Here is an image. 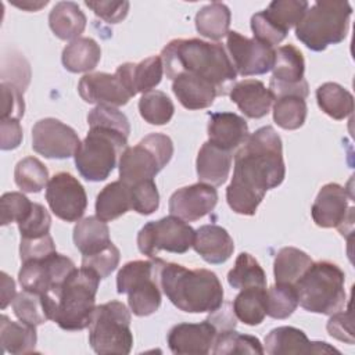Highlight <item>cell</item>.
I'll list each match as a JSON object with an SVG mask.
<instances>
[{
	"instance_id": "obj_3",
	"label": "cell",
	"mask_w": 355,
	"mask_h": 355,
	"mask_svg": "<svg viewBox=\"0 0 355 355\" xmlns=\"http://www.w3.org/2000/svg\"><path fill=\"white\" fill-rule=\"evenodd\" d=\"M158 280L162 293L183 312L211 313L223 304V287L208 269H187L161 261Z\"/></svg>"
},
{
	"instance_id": "obj_54",
	"label": "cell",
	"mask_w": 355,
	"mask_h": 355,
	"mask_svg": "<svg viewBox=\"0 0 355 355\" xmlns=\"http://www.w3.org/2000/svg\"><path fill=\"white\" fill-rule=\"evenodd\" d=\"M93 12L108 24H118L126 18L129 1H85Z\"/></svg>"
},
{
	"instance_id": "obj_19",
	"label": "cell",
	"mask_w": 355,
	"mask_h": 355,
	"mask_svg": "<svg viewBox=\"0 0 355 355\" xmlns=\"http://www.w3.org/2000/svg\"><path fill=\"white\" fill-rule=\"evenodd\" d=\"M218 202V191L207 183H196L176 190L169 198V212L184 222H194L208 215Z\"/></svg>"
},
{
	"instance_id": "obj_34",
	"label": "cell",
	"mask_w": 355,
	"mask_h": 355,
	"mask_svg": "<svg viewBox=\"0 0 355 355\" xmlns=\"http://www.w3.org/2000/svg\"><path fill=\"white\" fill-rule=\"evenodd\" d=\"M311 257L295 247H283L275 257L273 273L276 283L294 286L312 265Z\"/></svg>"
},
{
	"instance_id": "obj_10",
	"label": "cell",
	"mask_w": 355,
	"mask_h": 355,
	"mask_svg": "<svg viewBox=\"0 0 355 355\" xmlns=\"http://www.w3.org/2000/svg\"><path fill=\"white\" fill-rule=\"evenodd\" d=\"M173 143L162 133H150L136 146L126 147L119 158V178L132 186L153 179L172 158Z\"/></svg>"
},
{
	"instance_id": "obj_48",
	"label": "cell",
	"mask_w": 355,
	"mask_h": 355,
	"mask_svg": "<svg viewBox=\"0 0 355 355\" xmlns=\"http://www.w3.org/2000/svg\"><path fill=\"white\" fill-rule=\"evenodd\" d=\"M51 226V218L49 211L37 202L32 204V209L28 216L18 223L21 239H35L49 234Z\"/></svg>"
},
{
	"instance_id": "obj_8",
	"label": "cell",
	"mask_w": 355,
	"mask_h": 355,
	"mask_svg": "<svg viewBox=\"0 0 355 355\" xmlns=\"http://www.w3.org/2000/svg\"><path fill=\"white\" fill-rule=\"evenodd\" d=\"M162 259L130 261L116 275V291L128 294V304L136 316H148L161 305V287L158 280Z\"/></svg>"
},
{
	"instance_id": "obj_32",
	"label": "cell",
	"mask_w": 355,
	"mask_h": 355,
	"mask_svg": "<svg viewBox=\"0 0 355 355\" xmlns=\"http://www.w3.org/2000/svg\"><path fill=\"white\" fill-rule=\"evenodd\" d=\"M36 326L25 322H12L6 315L0 318V340L3 352L19 355L35 351L37 336Z\"/></svg>"
},
{
	"instance_id": "obj_25",
	"label": "cell",
	"mask_w": 355,
	"mask_h": 355,
	"mask_svg": "<svg viewBox=\"0 0 355 355\" xmlns=\"http://www.w3.org/2000/svg\"><path fill=\"white\" fill-rule=\"evenodd\" d=\"M129 89L132 96L137 93H147L159 85L164 73V64L161 55L148 57L139 64L125 62L115 71Z\"/></svg>"
},
{
	"instance_id": "obj_24",
	"label": "cell",
	"mask_w": 355,
	"mask_h": 355,
	"mask_svg": "<svg viewBox=\"0 0 355 355\" xmlns=\"http://www.w3.org/2000/svg\"><path fill=\"white\" fill-rule=\"evenodd\" d=\"M248 136V125L240 115L234 112L209 114L208 141L225 150L233 151L234 148L240 147Z\"/></svg>"
},
{
	"instance_id": "obj_39",
	"label": "cell",
	"mask_w": 355,
	"mask_h": 355,
	"mask_svg": "<svg viewBox=\"0 0 355 355\" xmlns=\"http://www.w3.org/2000/svg\"><path fill=\"white\" fill-rule=\"evenodd\" d=\"M309 4L305 0H275L266 10H262L266 19L283 33L297 26Z\"/></svg>"
},
{
	"instance_id": "obj_16",
	"label": "cell",
	"mask_w": 355,
	"mask_h": 355,
	"mask_svg": "<svg viewBox=\"0 0 355 355\" xmlns=\"http://www.w3.org/2000/svg\"><path fill=\"white\" fill-rule=\"evenodd\" d=\"M226 37L229 58L239 75H263L272 69L276 51L272 46L245 37L236 31H229Z\"/></svg>"
},
{
	"instance_id": "obj_31",
	"label": "cell",
	"mask_w": 355,
	"mask_h": 355,
	"mask_svg": "<svg viewBox=\"0 0 355 355\" xmlns=\"http://www.w3.org/2000/svg\"><path fill=\"white\" fill-rule=\"evenodd\" d=\"M73 243L82 257L94 255L112 244L107 223L97 216H87L75 225Z\"/></svg>"
},
{
	"instance_id": "obj_13",
	"label": "cell",
	"mask_w": 355,
	"mask_h": 355,
	"mask_svg": "<svg viewBox=\"0 0 355 355\" xmlns=\"http://www.w3.org/2000/svg\"><path fill=\"white\" fill-rule=\"evenodd\" d=\"M352 194L337 183L324 184L311 208L313 222L319 227H336L343 236L352 232L354 226V207H349Z\"/></svg>"
},
{
	"instance_id": "obj_21",
	"label": "cell",
	"mask_w": 355,
	"mask_h": 355,
	"mask_svg": "<svg viewBox=\"0 0 355 355\" xmlns=\"http://www.w3.org/2000/svg\"><path fill=\"white\" fill-rule=\"evenodd\" d=\"M265 349L270 355L282 354H329L338 349L323 341H309L306 334L293 326H280L265 337Z\"/></svg>"
},
{
	"instance_id": "obj_57",
	"label": "cell",
	"mask_w": 355,
	"mask_h": 355,
	"mask_svg": "<svg viewBox=\"0 0 355 355\" xmlns=\"http://www.w3.org/2000/svg\"><path fill=\"white\" fill-rule=\"evenodd\" d=\"M15 295L14 280L6 272H1V309H6V306L12 302Z\"/></svg>"
},
{
	"instance_id": "obj_15",
	"label": "cell",
	"mask_w": 355,
	"mask_h": 355,
	"mask_svg": "<svg viewBox=\"0 0 355 355\" xmlns=\"http://www.w3.org/2000/svg\"><path fill=\"white\" fill-rule=\"evenodd\" d=\"M46 200L53 214L65 220H79L87 207V196L80 182L68 172H58L46 186Z\"/></svg>"
},
{
	"instance_id": "obj_51",
	"label": "cell",
	"mask_w": 355,
	"mask_h": 355,
	"mask_svg": "<svg viewBox=\"0 0 355 355\" xmlns=\"http://www.w3.org/2000/svg\"><path fill=\"white\" fill-rule=\"evenodd\" d=\"M55 252V244L50 234L35 239H21L19 243V258L21 262L32 259H43Z\"/></svg>"
},
{
	"instance_id": "obj_53",
	"label": "cell",
	"mask_w": 355,
	"mask_h": 355,
	"mask_svg": "<svg viewBox=\"0 0 355 355\" xmlns=\"http://www.w3.org/2000/svg\"><path fill=\"white\" fill-rule=\"evenodd\" d=\"M251 29L254 33V39L268 44V46H275L279 44L286 39V33L280 32L277 28H275L263 15L262 11L254 14L251 17Z\"/></svg>"
},
{
	"instance_id": "obj_1",
	"label": "cell",
	"mask_w": 355,
	"mask_h": 355,
	"mask_svg": "<svg viewBox=\"0 0 355 355\" xmlns=\"http://www.w3.org/2000/svg\"><path fill=\"white\" fill-rule=\"evenodd\" d=\"M286 176L282 139L272 126L251 133L234 155V171L226 189L229 207L240 215H255L268 190Z\"/></svg>"
},
{
	"instance_id": "obj_43",
	"label": "cell",
	"mask_w": 355,
	"mask_h": 355,
	"mask_svg": "<svg viewBox=\"0 0 355 355\" xmlns=\"http://www.w3.org/2000/svg\"><path fill=\"white\" fill-rule=\"evenodd\" d=\"M17 186L25 193H39L49 183V171L35 157L22 158L14 171Z\"/></svg>"
},
{
	"instance_id": "obj_50",
	"label": "cell",
	"mask_w": 355,
	"mask_h": 355,
	"mask_svg": "<svg viewBox=\"0 0 355 355\" xmlns=\"http://www.w3.org/2000/svg\"><path fill=\"white\" fill-rule=\"evenodd\" d=\"M1 119H21L25 112L24 92L10 82H1Z\"/></svg>"
},
{
	"instance_id": "obj_56",
	"label": "cell",
	"mask_w": 355,
	"mask_h": 355,
	"mask_svg": "<svg viewBox=\"0 0 355 355\" xmlns=\"http://www.w3.org/2000/svg\"><path fill=\"white\" fill-rule=\"evenodd\" d=\"M208 320L218 329V331L229 330L236 327V315L233 309H230L229 302H223L218 309L211 312Z\"/></svg>"
},
{
	"instance_id": "obj_46",
	"label": "cell",
	"mask_w": 355,
	"mask_h": 355,
	"mask_svg": "<svg viewBox=\"0 0 355 355\" xmlns=\"http://www.w3.org/2000/svg\"><path fill=\"white\" fill-rule=\"evenodd\" d=\"M89 126H103L121 132L125 136L130 133V125L125 114L111 105H96L87 115Z\"/></svg>"
},
{
	"instance_id": "obj_36",
	"label": "cell",
	"mask_w": 355,
	"mask_h": 355,
	"mask_svg": "<svg viewBox=\"0 0 355 355\" xmlns=\"http://www.w3.org/2000/svg\"><path fill=\"white\" fill-rule=\"evenodd\" d=\"M316 100L320 110L333 119L341 121L354 111V97L341 85L326 82L316 89Z\"/></svg>"
},
{
	"instance_id": "obj_14",
	"label": "cell",
	"mask_w": 355,
	"mask_h": 355,
	"mask_svg": "<svg viewBox=\"0 0 355 355\" xmlns=\"http://www.w3.org/2000/svg\"><path fill=\"white\" fill-rule=\"evenodd\" d=\"M273 75L269 90L275 100L283 96H298L305 98L309 93L308 82L304 79L305 61L302 53L293 44H286L275 51Z\"/></svg>"
},
{
	"instance_id": "obj_55",
	"label": "cell",
	"mask_w": 355,
	"mask_h": 355,
	"mask_svg": "<svg viewBox=\"0 0 355 355\" xmlns=\"http://www.w3.org/2000/svg\"><path fill=\"white\" fill-rule=\"evenodd\" d=\"M1 150H14L22 141V128L19 119H1L0 121Z\"/></svg>"
},
{
	"instance_id": "obj_38",
	"label": "cell",
	"mask_w": 355,
	"mask_h": 355,
	"mask_svg": "<svg viewBox=\"0 0 355 355\" xmlns=\"http://www.w3.org/2000/svg\"><path fill=\"white\" fill-rule=\"evenodd\" d=\"M227 283L237 290L266 287V275L251 254L241 252L236 258L234 266L227 273Z\"/></svg>"
},
{
	"instance_id": "obj_44",
	"label": "cell",
	"mask_w": 355,
	"mask_h": 355,
	"mask_svg": "<svg viewBox=\"0 0 355 355\" xmlns=\"http://www.w3.org/2000/svg\"><path fill=\"white\" fill-rule=\"evenodd\" d=\"M298 306V297L294 286L276 283L266 290V315L273 319L288 318Z\"/></svg>"
},
{
	"instance_id": "obj_49",
	"label": "cell",
	"mask_w": 355,
	"mask_h": 355,
	"mask_svg": "<svg viewBox=\"0 0 355 355\" xmlns=\"http://www.w3.org/2000/svg\"><path fill=\"white\" fill-rule=\"evenodd\" d=\"M119 258V250L112 243L107 248L94 255L82 257V266L96 272L100 276V279H105L116 269Z\"/></svg>"
},
{
	"instance_id": "obj_5",
	"label": "cell",
	"mask_w": 355,
	"mask_h": 355,
	"mask_svg": "<svg viewBox=\"0 0 355 355\" xmlns=\"http://www.w3.org/2000/svg\"><path fill=\"white\" fill-rule=\"evenodd\" d=\"M100 276L87 268L75 269L54 295V322L64 330L75 331L90 326L96 309Z\"/></svg>"
},
{
	"instance_id": "obj_4",
	"label": "cell",
	"mask_w": 355,
	"mask_h": 355,
	"mask_svg": "<svg viewBox=\"0 0 355 355\" xmlns=\"http://www.w3.org/2000/svg\"><path fill=\"white\" fill-rule=\"evenodd\" d=\"M344 283L345 275L338 265L330 261L312 262L294 284L298 304L312 313L333 315L347 302Z\"/></svg>"
},
{
	"instance_id": "obj_52",
	"label": "cell",
	"mask_w": 355,
	"mask_h": 355,
	"mask_svg": "<svg viewBox=\"0 0 355 355\" xmlns=\"http://www.w3.org/2000/svg\"><path fill=\"white\" fill-rule=\"evenodd\" d=\"M329 334L340 341L347 344H354V329H352V312L351 305L348 302V308L345 311H338L330 315V319L326 324Z\"/></svg>"
},
{
	"instance_id": "obj_47",
	"label": "cell",
	"mask_w": 355,
	"mask_h": 355,
	"mask_svg": "<svg viewBox=\"0 0 355 355\" xmlns=\"http://www.w3.org/2000/svg\"><path fill=\"white\" fill-rule=\"evenodd\" d=\"M132 209L140 215H151L158 209L159 194L153 179L141 180L130 186Z\"/></svg>"
},
{
	"instance_id": "obj_40",
	"label": "cell",
	"mask_w": 355,
	"mask_h": 355,
	"mask_svg": "<svg viewBox=\"0 0 355 355\" xmlns=\"http://www.w3.org/2000/svg\"><path fill=\"white\" fill-rule=\"evenodd\" d=\"M265 352L261 341L248 334H241L234 329L218 331L212 354L215 355H229V354H258Z\"/></svg>"
},
{
	"instance_id": "obj_58",
	"label": "cell",
	"mask_w": 355,
	"mask_h": 355,
	"mask_svg": "<svg viewBox=\"0 0 355 355\" xmlns=\"http://www.w3.org/2000/svg\"><path fill=\"white\" fill-rule=\"evenodd\" d=\"M49 1L44 0V1H22V3H18V1H14L12 4L19 7V8H24V10H28V11H36V10H40L42 7H44Z\"/></svg>"
},
{
	"instance_id": "obj_42",
	"label": "cell",
	"mask_w": 355,
	"mask_h": 355,
	"mask_svg": "<svg viewBox=\"0 0 355 355\" xmlns=\"http://www.w3.org/2000/svg\"><path fill=\"white\" fill-rule=\"evenodd\" d=\"M139 111L146 122L151 125H165L172 119L175 107L164 92L150 90L140 97Z\"/></svg>"
},
{
	"instance_id": "obj_12",
	"label": "cell",
	"mask_w": 355,
	"mask_h": 355,
	"mask_svg": "<svg viewBox=\"0 0 355 355\" xmlns=\"http://www.w3.org/2000/svg\"><path fill=\"white\" fill-rule=\"evenodd\" d=\"M75 269V263L71 258L55 251L43 259L22 262L18 280L24 290L49 293L54 297Z\"/></svg>"
},
{
	"instance_id": "obj_37",
	"label": "cell",
	"mask_w": 355,
	"mask_h": 355,
	"mask_svg": "<svg viewBox=\"0 0 355 355\" xmlns=\"http://www.w3.org/2000/svg\"><path fill=\"white\" fill-rule=\"evenodd\" d=\"M233 312L239 320L248 326H257L266 316V287L241 290L233 301Z\"/></svg>"
},
{
	"instance_id": "obj_9",
	"label": "cell",
	"mask_w": 355,
	"mask_h": 355,
	"mask_svg": "<svg viewBox=\"0 0 355 355\" xmlns=\"http://www.w3.org/2000/svg\"><path fill=\"white\" fill-rule=\"evenodd\" d=\"M89 344L96 354L130 352L133 334L130 330V312L125 304L110 301L96 306L89 326Z\"/></svg>"
},
{
	"instance_id": "obj_30",
	"label": "cell",
	"mask_w": 355,
	"mask_h": 355,
	"mask_svg": "<svg viewBox=\"0 0 355 355\" xmlns=\"http://www.w3.org/2000/svg\"><path fill=\"white\" fill-rule=\"evenodd\" d=\"M132 209L130 186L115 180L107 184L96 198V216L103 222H111Z\"/></svg>"
},
{
	"instance_id": "obj_20",
	"label": "cell",
	"mask_w": 355,
	"mask_h": 355,
	"mask_svg": "<svg viewBox=\"0 0 355 355\" xmlns=\"http://www.w3.org/2000/svg\"><path fill=\"white\" fill-rule=\"evenodd\" d=\"M218 329L208 320L179 323L168 333V347L178 355H205L215 343Z\"/></svg>"
},
{
	"instance_id": "obj_29",
	"label": "cell",
	"mask_w": 355,
	"mask_h": 355,
	"mask_svg": "<svg viewBox=\"0 0 355 355\" xmlns=\"http://www.w3.org/2000/svg\"><path fill=\"white\" fill-rule=\"evenodd\" d=\"M49 25L61 40H75L86 28V15L73 1L57 3L49 14Z\"/></svg>"
},
{
	"instance_id": "obj_45",
	"label": "cell",
	"mask_w": 355,
	"mask_h": 355,
	"mask_svg": "<svg viewBox=\"0 0 355 355\" xmlns=\"http://www.w3.org/2000/svg\"><path fill=\"white\" fill-rule=\"evenodd\" d=\"M32 204L28 197L18 191L4 193L0 200V222L1 226H7L11 222H22L32 209Z\"/></svg>"
},
{
	"instance_id": "obj_6",
	"label": "cell",
	"mask_w": 355,
	"mask_h": 355,
	"mask_svg": "<svg viewBox=\"0 0 355 355\" xmlns=\"http://www.w3.org/2000/svg\"><path fill=\"white\" fill-rule=\"evenodd\" d=\"M352 7L348 1H316L305 11L295 26L297 39L312 51H323L338 44L348 33Z\"/></svg>"
},
{
	"instance_id": "obj_18",
	"label": "cell",
	"mask_w": 355,
	"mask_h": 355,
	"mask_svg": "<svg viewBox=\"0 0 355 355\" xmlns=\"http://www.w3.org/2000/svg\"><path fill=\"white\" fill-rule=\"evenodd\" d=\"M78 92L86 103L97 105L119 107L128 104L133 97L116 72L114 75L105 72L86 73L79 80Z\"/></svg>"
},
{
	"instance_id": "obj_27",
	"label": "cell",
	"mask_w": 355,
	"mask_h": 355,
	"mask_svg": "<svg viewBox=\"0 0 355 355\" xmlns=\"http://www.w3.org/2000/svg\"><path fill=\"white\" fill-rule=\"evenodd\" d=\"M55 308V298L49 293L22 290L12 300V311L15 316L32 326H39L54 319Z\"/></svg>"
},
{
	"instance_id": "obj_23",
	"label": "cell",
	"mask_w": 355,
	"mask_h": 355,
	"mask_svg": "<svg viewBox=\"0 0 355 355\" xmlns=\"http://www.w3.org/2000/svg\"><path fill=\"white\" fill-rule=\"evenodd\" d=\"M193 248L205 262L218 265L232 257L234 243L225 227L211 223L196 230Z\"/></svg>"
},
{
	"instance_id": "obj_11",
	"label": "cell",
	"mask_w": 355,
	"mask_h": 355,
	"mask_svg": "<svg viewBox=\"0 0 355 355\" xmlns=\"http://www.w3.org/2000/svg\"><path fill=\"white\" fill-rule=\"evenodd\" d=\"M196 230L183 219L169 215L146 223L137 234V248L141 254L155 258L161 250L184 254L193 247Z\"/></svg>"
},
{
	"instance_id": "obj_2",
	"label": "cell",
	"mask_w": 355,
	"mask_h": 355,
	"mask_svg": "<svg viewBox=\"0 0 355 355\" xmlns=\"http://www.w3.org/2000/svg\"><path fill=\"white\" fill-rule=\"evenodd\" d=\"M166 78L187 73L215 86L219 96H227L237 72L222 43L200 39H175L161 51Z\"/></svg>"
},
{
	"instance_id": "obj_41",
	"label": "cell",
	"mask_w": 355,
	"mask_h": 355,
	"mask_svg": "<svg viewBox=\"0 0 355 355\" xmlns=\"http://www.w3.org/2000/svg\"><path fill=\"white\" fill-rule=\"evenodd\" d=\"M305 98L298 96H283L275 100L273 121L286 130H295L301 128L306 119Z\"/></svg>"
},
{
	"instance_id": "obj_28",
	"label": "cell",
	"mask_w": 355,
	"mask_h": 355,
	"mask_svg": "<svg viewBox=\"0 0 355 355\" xmlns=\"http://www.w3.org/2000/svg\"><path fill=\"white\" fill-rule=\"evenodd\" d=\"M172 92L187 110L208 108L219 96L214 85L187 73H180L172 79Z\"/></svg>"
},
{
	"instance_id": "obj_33",
	"label": "cell",
	"mask_w": 355,
	"mask_h": 355,
	"mask_svg": "<svg viewBox=\"0 0 355 355\" xmlns=\"http://www.w3.org/2000/svg\"><path fill=\"white\" fill-rule=\"evenodd\" d=\"M101 58V49L92 37H78L65 46L61 61L67 71L89 72L93 71Z\"/></svg>"
},
{
	"instance_id": "obj_26",
	"label": "cell",
	"mask_w": 355,
	"mask_h": 355,
	"mask_svg": "<svg viewBox=\"0 0 355 355\" xmlns=\"http://www.w3.org/2000/svg\"><path fill=\"white\" fill-rule=\"evenodd\" d=\"M233 161V153L211 141H205L197 155V176L201 183L220 186L226 182Z\"/></svg>"
},
{
	"instance_id": "obj_7",
	"label": "cell",
	"mask_w": 355,
	"mask_h": 355,
	"mask_svg": "<svg viewBox=\"0 0 355 355\" xmlns=\"http://www.w3.org/2000/svg\"><path fill=\"white\" fill-rule=\"evenodd\" d=\"M128 136L118 130L90 126L75 154V165L89 182L105 180L116 166L118 157L128 147Z\"/></svg>"
},
{
	"instance_id": "obj_35",
	"label": "cell",
	"mask_w": 355,
	"mask_h": 355,
	"mask_svg": "<svg viewBox=\"0 0 355 355\" xmlns=\"http://www.w3.org/2000/svg\"><path fill=\"white\" fill-rule=\"evenodd\" d=\"M230 10L223 3H209L201 7L196 14L197 32L211 40H219L229 33Z\"/></svg>"
},
{
	"instance_id": "obj_17",
	"label": "cell",
	"mask_w": 355,
	"mask_h": 355,
	"mask_svg": "<svg viewBox=\"0 0 355 355\" xmlns=\"http://www.w3.org/2000/svg\"><path fill=\"white\" fill-rule=\"evenodd\" d=\"M79 146L78 133L55 118L40 119L32 128V148L46 158L75 157Z\"/></svg>"
},
{
	"instance_id": "obj_22",
	"label": "cell",
	"mask_w": 355,
	"mask_h": 355,
	"mask_svg": "<svg viewBox=\"0 0 355 355\" xmlns=\"http://www.w3.org/2000/svg\"><path fill=\"white\" fill-rule=\"evenodd\" d=\"M230 100L248 118H262L268 115L275 101L273 94L257 79H243L236 82L229 92Z\"/></svg>"
}]
</instances>
